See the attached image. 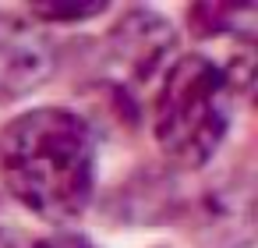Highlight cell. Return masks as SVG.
<instances>
[{"instance_id":"obj_1","label":"cell","mask_w":258,"mask_h":248,"mask_svg":"<svg viewBox=\"0 0 258 248\" xmlns=\"http://www.w3.org/2000/svg\"><path fill=\"white\" fill-rule=\"evenodd\" d=\"M8 191L50 223L75 220L96 188V142L75 110L39 107L0 131Z\"/></svg>"},{"instance_id":"obj_2","label":"cell","mask_w":258,"mask_h":248,"mask_svg":"<svg viewBox=\"0 0 258 248\" xmlns=\"http://www.w3.org/2000/svg\"><path fill=\"white\" fill-rule=\"evenodd\" d=\"M230 110L233 85L226 82V71L212 57L187 54L159 78L152 100V135L170 163L202 167L226 138Z\"/></svg>"},{"instance_id":"obj_3","label":"cell","mask_w":258,"mask_h":248,"mask_svg":"<svg viewBox=\"0 0 258 248\" xmlns=\"http://www.w3.org/2000/svg\"><path fill=\"white\" fill-rule=\"evenodd\" d=\"M110 71L117 78V89H142L152 78L166 75L173 64L177 36L166 18L152 11H127L110 29Z\"/></svg>"},{"instance_id":"obj_4","label":"cell","mask_w":258,"mask_h":248,"mask_svg":"<svg viewBox=\"0 0 258 248\" xmlns=\"http://www.w3.org/2000/svg\"><path fill=\"white\" fill-rule=\"evenodd\" d=\"M57 68L50 32L25 15L0 11V96H25Z\"/></svg>"},{"instance_id":"obj_5","label":"cell","mask_w":258,"mask_h":248,"mask_svg":"<svg viewBox=\"0 0 258 248\" xmlns=\"http://www.w3.org/2000/svg\"><path fill=\"white\" fill-rule=\"evenodd\" d=\"M191 32L198 39H216V36H240L251 43L254 36V8L251 4H195L187 11Z\"/></svg>"},{"instance_id":"obj_6","label":"cell","mask_w":258,"mask_h":248,"mask_svg":"<svg viewBox=\"0 0 258 248\" xmlns=\"http://www.w3.org/2000/svg\"><path fill=\"white\" fill-rule=\"evenodd\" d=\"M103 11H106L103 0H92V4H89V0H78V4H64V0H60V4H32L29 18H36L39 25L43 22L53 25V22H85V18H96Z\"/></svg>"},{"instance_id":"obj_7","label":"cell","mask_w":258,"mask_h":248,"mask_svg":"<svg viewBox=\"0 0 258 248\" xmlns=\"http://www.w3.org/2000/svg\"><path fill=\"white\" fill-rule=\"evenodd\" d=\"M32 248H96L89 237H82V234H68V230H57V234H46V237H39Z\"/></svg>"}]
</instances>
